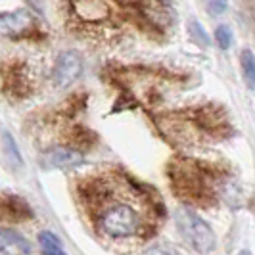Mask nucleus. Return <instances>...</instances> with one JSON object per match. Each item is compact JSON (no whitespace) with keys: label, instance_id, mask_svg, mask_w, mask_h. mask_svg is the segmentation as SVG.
Here are the masks:
<instances>
[{"label":"nucleus","instance_id":"f257e3e1","mask_svg":"<svg viewBox=\"0 0 255 255\" xmlns=\"http://www.w3.org/2000/svg\"><path fill=\"white\" fill-rule=\"evenodd\" d=\"M79 200L94 232L104 240L144 242L163 223V205L127 175H98L79 184Z\"/></svg>","mask_w":255,"mask_h":255},{"label":"nucleus","instance_id":"f03ea898","mask_svg":"<svg viewBox=\"0 0 255 255\" xmlns=\"http://www.w3.org/2000/svg\"><path fill=\"white\" fill-rule=\"evenodd\" d=\"M169 182L175 196L184 204L213 209L227 198V173L188 157H179L169 165Z\"/></svg>","mask_w":255,"mask_h":255},{"label":"nucleus","instance_id":"7ed1b4c3","mask_svg":"<svg viewBox=\"0 0 255 255\" xmlns=\"http://www.w3.org/2000/svg\"><path fill=\"white\" fill-rule=\"evenodd\" d=\"M177 229L180 236L190 244L198 254H211L217 246V238L213 230L204 219H200L190 209H179L177 211Z\"/></svg>","mask_w":255,"mask_h":255},{"label":"nucleus","instance_id":"20e7f679","mask_svg":"<svg viewBox=\"0 0 255 255\" xmlns=\"http://www.w3.org/2000/svg\"><path fill=\"white\" fill-rule=\"evenodd\" d=\"M37 31V19L27 10L0 13V35L10 38L31 37Z\"/></svg>","mask_w":255,"mask_h":255},{"label":"nucleus","instance_id":"39448f33","mask_svg":"<svg viewBox=\"0 0 255 255\" xmlns=\"http://www.w3.org/2000/svg\"><path fill=\"white\" fill-rule=\"evenodd\" d=\"M69 6L83 23H102L114 13L110 0H69Z\"/></svg>","mask_w":255,"mask_h":255},{"label":"nucleus","instance_id":"423d86ee","mask_svg":"<svg viewBox=\"0 0 255 255\" xmlns=\"http://www.w3.org/2000/svg\"><path fill=\"white\" fill-rule=\"evenodd\" d=\"M81 71H83V58L79 56V52L67 50L62 52L60 58L56 60L52 77L58 87H69L71 83H75L79 79Z\"/></svg>","mask_w":255,"mask_h":255},{"label":"nucleus","instance_id":"0eeeda50","mask_svg":"<svg viewBox=\"0 0 255 255\" xmlns=\"http://www.w3.org/2000/svg\"><path fill=\"white\" fill-rule=\"evenodd\" d=\"M2 83L4 92H8L12 98H23L29 92V77H27L25 65L21 64H8L2 65Z\"/></svg>","mask_w":255,"mask_h":255},{"label":"nucleus","instance_id":"6e6552de","mask_svg":"<svg viewBox=\"0 0 255 255\" xmlns=\"http://www.w3.org/2000/svg\"><path fill=\"white\" fill-rule=\"evenodd\" d=\"M83 163V153L73 148H52L42 155V165L46 169H73Z\"/></svg>","mask_w":255,"mask_h":255},{"label":"nucleus","instance_id":"1a4fd4ad","mask_svg":"<svg viewBox=\"0 0 255 255\" xmlns=\"http://www.w3.org/2000/svg\"><path fill=\"white\" fill-rule=\"evenodd\" d=\"M0 255H31V246L12 229H0Z\"/></svg>","mask_w":255,"mask_h":255},{"label":"nucleus","instance_id":"9d476101","mask_svg":"<svg viewBox=\"0 0 255 255\" xmlns=\"http://www.w3.org/2000/svg\"><path fill=\"white\" fill-rule=\"evenodd\" d=\"M31 217L29 205L15 196H2L0 198V221H23Z\"/></svg>","mask_w":255,"mask_h":255},{"label":"nucleus","instance_id":"9b49d317","mask_svg":"<svg viewBox=\"0 0 255 255\" xmlns=\"http://www.w3.org/2000/svg\"><path fill=\"white\" fill-rule=\"evenodd\" d=\"M240 67H242L244 81L248 89H255V54L252 50H242L240 54Z\"/></svg>","mask_w":255,"mask_h":255},{"label":"nucleus","instance_id":"f8f14e48","mask_svg":"<svg viewBox=\"0 0 255 255\" xmlns=\"http://www.w3.org/2000/svg\"><path fill=\"white\" fill-rule=\"evenodd\" d=\"M38 240H40V248H42V254L44 255H67L64 250H62L60 240H58L52 232H42V234L38 236Z\"/></svg>","mask_w":255,"mask_h":255},{"label":"nucleus","instance_id":"ddd939ff","mask_svg":"<svg viewBox=\"0 0 255 255\" xmlns=\"http://www.w3.org/2000/svg\"><path fill=\"white\" fill-rule=\"evenodd\" d=\"M215 42H217V46L221 50H229L230 46H232V31H230L229 25H219L215 29Z\"/></svg>","mask_w":255,"mask_h":255},{"label":"nucleus","instance_id":"4468645a","mask_svg":"<svg viewBox=\"0 0 255 255\" xmlns=\"http://www.w3.org/2000/svg\"><path fill=\"white\" fill-rule=\"evenodd\" d=\"M190 35L192 38L198 42V44H202V46H207L209 44V37H207V33H205V29L198 21H190Z\"/></svg>","mask_w":255,"mask_h":255},{"label":"nucleus","instance_id":"2eb2a0df","mask_svg":"<svg viewBox=\"0 0 255 255\" xmlns=\"http://www.w3.org/2000/svg\"><path fill=\"white\" fill-rule=\"evenodd\" d=\"M144 255H180V254L173 246H169V244H155L152 248H148Z\"/></svg>","mask_w":255,"mask_h":255},{"label":"nucleus","instance_id":"dca6fc26","mask_svg":"<svg viewBox=\"0 0 255 255\" xmlns=\"http://www.w3.org/2000/svg\"><path fill=\"white\" fill-rule=\"evenodd\" d=\"M209 10L217 15L227 12V0H209Z\"/></svg>","mask_w":255,"mask_h":255},{"label":"nucleus","instance_id":"f3484780","mask_svg":"<svg viewBox=\"0 0 255 255\" xmlns=\"http://www.w3.org/2000/svg\"><path fill=\"white\" fill-rule=\"evenodd\" d=\"M4 142H6V148H8V150H10V153L13 155V161H17V163H19L21 159H19V153H17V148H15V142H13V138L10 136V134H4Z\"/></svg>","mask_w":255,"mask_h":255},{"label":"nucleus","instance_id":"a211bd4d","mask_svg":"<svg viewBox=\"0 0 255 255\" xmlns=\"http://www.w3.org/2000/svg\"><path fill=\"white\" fill-rule=\"evenodd\" d=\"M240 255H252V254H250V252H242Z\"/></svg>","mask_w":255,"mask_h":255}]
</instances>
